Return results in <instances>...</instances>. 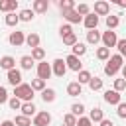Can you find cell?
<instances>
[{
    "instance_id": "obj_18",
    "label": "cell",
    "mask_w": 126,
    "mask_h": 126,
    "mask_svg": "<svg viewBox=\"0 0 126 126\" xmlns=\"http://www.w3.org/2000/svg\"><path fill=\"white\" fill-rule=\"evenodd\" d=\"M87 41H89L91 45H96V43L100 41V32H96V30H89V32H87Z\"/></svg>"
},
{
    "instance_id": "obj_38",
    "label": "cell",
    "mask_w": 126,
    "mask_h": 126,
    "mask_svg": "<svg viewBox=\"0 0 126 126\" xmlns=\"http://www.w3.org/2000/svg\"><path fill=\"white\" fill-rule=\"evenodd\" d=\"M116 47H118V55L124 59V57H126V39H118Z\"/></svg>"
},
{
    "instance_id": "obj_25",
    "label": "cell",
    "mask_w": 126,
    "mask_h": 126,
    "mask_svg": "<svg viewBox=\"0 0 126 126\" xmlns=\"http://www.w3.org/2000/svg\"><path fill=\"white\" fill-rule=\"evenodd\" d=\"M43 57H45L43 47H35V49H32V59H33V61H43Z\"/></svg>"
},
{
    "instance_id": "obj_2",
    "label": "cell",
    "mask_w": 126,
    "mask_h": 126,
    "mask_svg": "<svg viewBox=\"0 0 126 126\" xmlns=\"http://www.w3.org/2000/svg\"><path fill=\"white\" fill-rule=\"evenodd\" d=\"M14 96L20 98V100H24V102H32V100H33V89H32L30 85L22 83V85L14 87Z\"/></svg>"
},
{
    "instance_id": "obj_45",
    "label": "cell",
    "mask_w": 126,
    "mask_h": 126,
    "mask_svg": "<svg viewBox=\"0 0 126 126\" xmlns=\"http://www.w3.org/2000/svg\"><path fill=\"white\" fill-rule=\"evenodd\" d=\"M2 102H8V91H6V87H0V104Z\"/></svg>"
},
{
    "instance_id": "obj_14",
    "label": "cell",
    "mask_w": 126,
    "mask_h": 126,
    "mask_svg": "<svg viewBox=\"0 0 126 126\" xmlns=\"http://www.w3.org/2000/svg\"><path fill=\"white\" fill-rule=\"evenodd\" d=\"M33 14L37 12V14H45L47 10H49V2L47 0H33Z\"/></svg>"
},
{
    "instance_id": "obj_48",
    "label": "cell",
    "mask_w": 126,
    "mask_h": 126,
    "mask_svg": "<svg viewBox=\"0 0 126 126\" xmlns=\"http://www.w3.org/2000/svg\"><path fill=\"white\" fill-rule=\"evenodd\" d=\"M120 71H122V77H124V81H126V65H122V69H120Z\"/></svg>"
},
{
    "instance_id": "obj_21",
    "label": "cell",
    "mask_w": 126,
    "mask_h": 126,
    "mask_svg": "<svg viewBox=\"0 0 126 126\" xmlns=\"http://www.w3.org/2000/svg\"><path fill=\"white\" fill-rule=\"evenodd\" d=\"M20 110H22V114L28 116V118H30L32 114H35V106H33V102H22V108H20Z\"/></svg>"
},
{
    "instance_id": "obj_35",
    "label": "cell",
    "mask_w": 126,
    "mask_h": 126,
    "mask_svg": "<svg viewBox=\"0 0 126 126\" xmlns=\"http://www.w3.org/2000/svg\"><path fill=\"white\" fill-rule=\"evenodd\" d=\"M20 22V18L16 16V12H10V14H6V26H16Z\"/></svg>"
},
{
    "instance_id": "obj_32",
    "label": "cell",
    "mask_w": 126,
    "mask_h": 126,
    "mask_svg": "<svg viewBox=\"0 0 126 126\" xmlns=\"http://www.w3.org/2000/svg\"><path fill=\"white\" fill-rule=\"evenodd\" d=\"M83 112H85V106H83L81 102H75V104L71 106V114H73V116H79V118H81Z\"/></svg>"
},
{
    "instance_id": "obj_28",
    "label": "cell",
    "mask_w": 126,
    "mask_h": 126,
    "mask_svg": "<svg viewBox=\"0 0 126 126\" xmlns=\"http://www.w3.org/2000/svg\"><path fill=\"white\" fill-rule=\"evenodd\" d=\"M118 16H114V14H110V16H106V28L108 30H114L116 26H118Z\"/></svg>"
},
{
    "instance_id": "obj_29",
    "label": "cell",
    "mask_w": 126,
    "mask_h": 126,
    "mask_svg": "<svg viewBox=\"0 0 126 126\" xmlns=\"http://www.w3.org/2000/svg\"><path fill=\"white\" fill-rule=\"evenodd\" d=\"M96 57H98L100 61H108V57H110V49H106V47H98V49H96Z\"/></svg>"
},
{
    "instance_id": "obj_36",
    "label": "cell",
    "mask_w": 126,
    "mask_h": 126,
    "mask_svg": "<svg viewBox=\"0 0 126 126\" xmlns=\"http://www.w3.org/2000/svg\"><path fill=\"white\" fill-rule=\"evenodd\" d=\"M30 87H32L33 91H43V89H45V81H41V79H33Z\"/></svg>"
},
{
    "instance_id": "obj_42",
    "label": "cell",
    "mask_w": 126,
    "mask_h": 126,
    "mask_svg": "<svg viewBox=\"0 0 126 126\" xmlns=\"http://www.w3.org/2000/svg\"><path fill=\"white\" fill-rule=\"evenodd\" d=\"M59 33H61V37H63V35L73 33V30H71V26H69V24H65V26H61V28H59Z\"/></svg>"
},
{
    "instance_id": "obj_4",
    "label": "cell",
    "mask_w": 126,
    "mask_h": 126,
    "mask_svg": "<svg viewBox=\"0 0 126 126\" xmlns=\"http://www.w3.org/2000/svg\"><path fill=\"white\" fill-rule=\"evenodd\" d=\"M51 75H53V71H51V63L39 61V63H37V79H41V81H47Z\"/></svg>"
},
{
    "instance_id": "obj_11",
    "label": "cell",
    "mask_w": 126,
    "mask_h": 126,
    "mask_svg": "<svg viewBox=\"0 0 126 126\" xmlns=\"http://www.w3.org/2000/svg\"><path fill=\"white\" fill-rule=\"evenodd\" d=\"M8 83H10L12 87L22 85V73H20V69H12V71H8Z\"/></svg>"
},
{
    "instance_id": "obj_20",
    "label": "cell",
    "mask_w": 126,
    "mask_h": 126,
    "mask_svg": "<svg viewBox=\"0 0 126 126\" xmlns=\"http://www.w3.org/2000/svg\"><path fill=\"white\" fill-rule=\"evenodd\" d=\"M26 43H28L32 49L39 47V35H37V33H28V35H26Z\"/></svg>"
},
{
    "instance_id": "obj_10",
    "label": "cell",
    "mask_w": 126,
    "mask_h": 126,
    "mask_svg": "<svg viewBox=\"0 0 126 126\" xmlns=\"http://www.w3.org/2000/svg\"><path fill=\"white\" fill-rule=\"evenodd\" d=\"M8 41L12 43V45H16V47H20L22 43H26V35H24V32H12L10 33V37H8Z\"/></svg>"
},
{
    "instance_id": "obj_33",
    "label": "cell",
    "mask_w": 126,
    "mask_h": 126,
    "mask_svg": "<svg viewBox=\"0 0 126 126\" xmlns=\"http://www.w3.org/2000/svg\"><path fill=\"white\" fill-rule=\"evenodd\" d=\"M14 124H16V126H32V120H30L28 116H24V114H20V116H16V120H14Z\"/></svg>"
},
{
    "instance_id": "obj_16",
    "label": "cell",
    "mask_w": 126,
    "mask_h": 126,
    "mask_svg": "<svg viewBox=\"0 0 126 126\" xmlns=\"http://www.w3.org/2000/svg\"><path fill=\"white\" fill-rule=\"evenodd\" d=\"M63 18H65L69 24H79V22H83V18H81L75 10H65V12H63Z\"/></svg>"
},
{
    "instance_id": "obj_9",
    "label": "cell",
    "mask_w": 126,
    "mask_h": 126,
    "mask_svg": "<svg viewBox=\"0 0 126 126\" xmlns=\"http://www.w3.org/2000/svg\"><path fill=\"white\" fill-rule=\"evenodd\" d=\"M83 24H85L87 30H96V26H98V16L91 12V14H87V16L83 18Z\"/></svg>"
},
{
    "instance_id": "obj_30",
    "label": "cell",
    "mask_w": 126,
    "mask_h": 126,
    "mask_svg": "<svg viewBox=\"0 0 126 126\" xmlns=\"http://www.w3.org/2000/svg\"><path fill=\"white\" fill-rule=\"evenodd\" d=\"M20 65H22V69H32V67H33V59H32V55H24V57L20 59Z\"/></svg>"
},
{
    "instance_id": "obj_43",
    "label": "cell",
    "mask_w": 126,
    "mask_h": 126,
    "mask_svg": "<svg viewBox=\"0 0 126 126\" xmlns=\"http://www.w3.org/2000/svg\"><path fill=\"white\" fill-rule=\"evenodd\" d=\"M77 126H93V122L87 116H81V118H77Z\"/></svg>"
},
{
    "instance_id": "obj_47",
    "label": "cell",
    "mask_w": 126,
    "mask_h": 126,
    "mask_svg": "<svg viewBox=\"0 0 126 126\" xmlns=\"http://www.w3.org/2000/svg\"><path fill=\"white\" fill-rule=\"evenodd\" d=\"M0 126H16V124H14V120H4Z\"/></svg>"
},
{
    "instance_id": "obj_5",
    "label": "cell",
    "mask_w": 126,
    "mask_h": 126,
    "mask_svg": "<svg viewBox=\"0 0 126 126\" xmlns=\"http://www.w3.org/2000/svg\"><path fill=\"white\" fill-rule=\"evenodd\" d=\"M49 124H51V114H49L47 110L37 112V114L33 116V126H49Z\"/></svg>"
},
{
    "instance_id": "obj_23",
    "label": "cell",
    "mask_w": 126,
    "mask_h": 126,
    "mask_svg": "<svg viewBox=\"0 0 126 126\" xmlns=\"http://www.w3.org/2000/svg\"><path fill=\"white\" fill-rule=\"evenodd\" d=\"M41 98H43V102H53L55 100V91L53 89H43L41 91Z\"/></svg>"
},
{
    "instance_id": "obj_15",
    "label": "cell",
    "mask_w": 126,
    "mask_h": 126,
    "mask_svg": "<svg viewBox=\"0 0 126 126\" xmlns=\"http://www.w3.org/2000/svg\"><path fill=\"white\" fill-rule=\"evenodd\" d=\"M0 67L6 69V71H12V69H16V59H14L12 55H4V57L0 59Z\"/></svg>"
},
{
    "instance_id": "obj_31",
    "label": "cell",
    "mask_w": 126,
    "mask_h": 126,
    "mask_svg": "<svg viewBox=\"0 0 126 126\" xmlns=\"http://www.w3.org/2000/svg\"><path fill=\"white\" fill-rule=\"evenodd\" d=\"M91 77H93V75H91L89 71L81 69V71H79V81H77V83H79V85H85V83H89V81H91Z\"/></svg>"
},
{
    "instance_id": "obj_12",
    "label": "cell",
    "mask_w": 126,
    "mask_h": 126,
    "mask_svg": "<svg viewBox=\"0 0 126 126\" xmlns=\"http://www.w3.org/2000/svg\"><path fill=\"white\" fill-rule=\"evenodd\" d=\"M104 100H106L108 104H116V106H118V104H120V93H116L114 89H112V91L108 89V91L104 93Z\"/></svg>"
},
{
    "instance_id": "obj_34",
    "label": "cell",
    "mask_w": 126,
    "mask_h": 126,
    "mask_svg": "<svg viewBox=\"0 0 126 126\" xmlns=\"http://www.w3.org/2000/svg\"><path fill=\"white\" fill-rule=\"evenodd\" d=\"M75 12L83 18V16H87V14H91V8H89V4H79V6H75Z\"/></svg>"
},
{
    "instance_id": "obj_3",
    "label": "cell",
    "mask_w": 126,
    "mask_h": 126,
    "mask_svg": "<svg viewBox=\"0 0 126 126\" xmlns=\"http://www.w3.org/2000/svg\"><path fill=\"white\" fill-rule=\"evenodd\" d=\"M100 39H102V47H106V49H110V47H116V43H118V37H116V32L114 30H106L102 35H100Z\"/></svg>"
},
{
    "instance_id": "obj_19",
    "label": "cell",
    "mask_w": 126,
    "mask_h": 126,
    "mask_svg": "<svg viewBox=\"0 0 126 126\" xmlns=\"http://www.w3.org/2000/svg\"><path fill=\"white\" fill-rule=\"evenodd\" d=\"M102 118H104V114H102V108H98V106H94L91 110V114H89V120L91 122H100Z\"/></svg>"
},
{
    "instance_id": "obj_1",
    "label": "cell",
    "mask_w": 126,
    "mask_h": 126,
    "mask_svg": "<svg viewBox=\"0 0 126 126\" xmlns=\"http://www.w3.org/2000/svg\"><path fill=\"white\" fill-rule=\"evenodd\" d=\"M122 65H124V59L116 53V55H110L108 57V61H106V65H104V73L108 75V77H114L120 69H122Z\"/></svg>"
},
{
    "instance_id": "obj_26",
    "label": "cell",
    "mask_w": 126,
    "mask_h": 126,
    "mask_svg": "<svg viewBox=\"0 0 126 126\" xmlns=\"http://www.w3.org/2000/svg\"><path fill=\"white\" fill-rule=\"evenodd\" d=\"M89 87H91V91H98V89H102V79H100V77H91Z\"/></svg>"
},
{
    "instance_id": "obj_17",
    "label": "cell",
    "mask_w": 126,
    "mask_h": 126,
    "mask_svg": "<svg viewBox=\"0 0 126 126\" xmlns=\"http://www.w3.org/2000/svg\"><path fill=\"white\" fill-rule=\"evenodd\" d=\"M81 91H83V85H79L77 81H73V83L67 85V94H69V96H79Z\"/></svg>"
},
{
    "instance_id": "obj_13",
    "label": "cell",
    "mask_w": 126,
    "mask_h": 126,
    "mask_svg": "<svg viewBox=\"0 0 126 126\" xmlns=\"http://www.w3.org/2000/svg\"><path fill=\"white\" fill-rule=\"evenodd\" d=\"M18 0H0V12H16Z\"/></svg>"
},
{
    "instance_id": "obj_7",
    "label": "cell",
    "mask_w": 126,
    "mask_h": 126,
    "mask_svg": "<svg viewBox=\"0 0 126 126\" xmlns=\"http://www.w3.org/2000/svg\"><path fill=\"white\" fill-rule=\"evenodd\" d=\"M93 14H96V16H108V14H110V4L104 2V0L94 2V12H93Z\"/></svg>"
},
{
    "instance_id": "obj_44",
    "label": "cell",
    "mask_w": 126,
    "mask_h": 126,
    "mask_svg": "<svg viewBox=\"0 0 126 126\" xmlns=\"http://www.w3.org/2000/svg\"><path fill=\"white\" fill-rule=\"evenodd\" d=\"M116 112H118V116H120V118H126V102H120Z\"/></svg>"
},
{
    "instance_id": "obj_6",
    "label": "cell",
    "mask_w": 126,
    "mask_h": 126,
    "mask_svg": "<svg viewBox=\"0 0 126 126\" xmlns=\"http://www.w3.org/2000/svg\"><path fill=\"white\" fill-rule=\"evenodd\" d=\"M51 71H53V75H55V77H63V75L67 73L65 59H55V61L51 63Z\"/></svg>"
},
{
    "instance_id": "obj_39",
    "label": "cell",
    "mask_w": 126,
    "mask_h": 126,
    "mask_svg": "<svg viewBox=\"0 0 126 126\" xmlns=\"http://www.w3.org/2000/svg\"><path fill=\"white\" fill-rule=\"evenodd\" d=\"M63 43H65V45H71V47H73V45L77 43V35H75V33H69V35H63Z\"/></svg>"
},
{
    "instance_id": "obj_8",
    "label": "cell",
    "mask_w": 126,
    "mask_h": 126,
    "mask_svg": "<svg viewBox=\"0 0 126 126\" xmlns=\"http://www.w3.org/2000/svg\"><path fill=\"white\" fill-rule=\"evenodd\" d=\"M65 65H67V69H71V71H77V73H79L83 63H81V59H79V57H75V55H67V57H65Z\"/></svg>"
},
{
    "instance_id": "obj_40",
    "label": "cell",
    "mask_w": 126,
    "mask_h": 126,
    "mask_svg": "<svg viewBox=\"0 0 126 126\" xmlns=\"http://www.w3.org/2000/svg\"><path fill=\"white\" fill-rule=\"evenodd\" d=\"M8 104H10V108H12V110H18V108H22V100H20V98H16V96L8 98Z\"/></svg>"
},
{
    "instance_id": "obj_41",
    "label": "cell",
    "mask_w": 126,
    "mask_h": 126,
    "mask_svg": "<svg viewBox=\"0 0 126 126\" xmlns=\"http://www.w3.org/2000/svg\"><path fill=\"white\" fill-rule=\"evenodd\" d=\"M122 89H126V81L124 79H114V91L120 93Z\"/></svg>"
},
{
    "instance_id": "obj_24",
    "label": "cell",
    "mask_w": 126,
    "mask_h": 126,
    "mask_svg": "<svg viewBox=\"0 0 126 126\" xmlns=\"http://www.w3.org/2000/svg\"><path fill=\"white\" fill-rule=\"evenodd\" d=\"M18 18H20L22 22H32V20H33V10L26 8V10H22V12L18 14Z\"/></svg>"
},
{
    "instance_id": "obj_22",
    "label": "cell",
    "mask_w": 126,
    "mask_h": 126,
    "mask_svg": "<svg viewBox=\"0 0 126 126\" xmlns=\"http://www.w3.org/2000/svg\"><path fill=\"white\" fill-rule=\"evenodd\" d=\"M85 53H87V45H85V43H81V41H77V43L73 45V53H71V55L81 57V55H85Z\"/></svg>"
},
{
    "instance_id": "obj_27",
    "label": "cell",
    "mask_w": 126,
    "mask_h": 126,
    "mask_svg": "<svg viewBox=\"0 0 126 126\" xmlns=\"http://www.w3.org/2000/svg\"><path fill=\"white\" fill-rule=\"evenodd\" d=\"M75 0H61L59 2V8H61V12H65V10H75Z\"/></svg>"
},
{
    "instance_id": "obj_46",
    "label": "cell",
    "mask_w": 126,
    "mask_h": 126,
    "mask_svg": "<svg viewBox=\"0 0 126 126\" xmlns=\"http://www.w3.org/2000/svg\"><path fill=\"white\" fill-rule=\"evenodd\" d=\"M100 126H114V124H112V120H108V118H102V120H100Z\"/></svg>"
},
{
    "instance_id": "obj_37",
    "label": "cell",
    "mask_w": 126,
    "mask_h": 126,
    "mask_svg": "<svg viewBox=\"0 0 126 126\" xmlns=\"http://www.w3.org/2000/svg\"><path fill=\"white\" fill-rule=\"evenodd\" d=\"M63 122H65V126H77V116H73V114L69 112V114L63 116Z\"/></svg>"
}]
</instances>
